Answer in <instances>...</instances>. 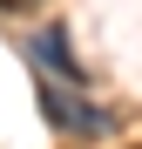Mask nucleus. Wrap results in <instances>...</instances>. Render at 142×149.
<instances>
[{
    "label": "nucleus",
    "instance_id": "obj_1",
    "mask_svg": "<svg viewBox=\"0 0 142 149\" xmlns=\"http://www.w3.org/2000/svg\"><path fill=\"white\" fill-rule=\"evenodd\" d=\"M41 109H47V122H54L61 136H102V129H108V115L95 109V102L68 95L61 81H47V74H41Z\"/></svg>",
    "mask_w": 142,
    "mask_h": 149
},
{
    "label": "nucleus",
    "instance_id": "obj_2",
    "mask_svg": "<svg viewBox=\"0 0 142 149\" xmlns=\"http://www.w3.org/2000/svg\"><path fill=\"white\" fill-rule=\"evenodd\" d=\"M34 54H41V61H54V68H61V81H88V74L75 68V54H68V41H61V27H47V34H34Z\"/></svg>",
    "mask_w": 142,
    "mask_h": 149
},
{
    "label": "nucleus",
    "instance_id": "obj_3",
    "mask_svg": "<svg viewBox=\"0 0 142 149\" xmlns=\"http://www.w3.org/2000/svg\"><path fill=\"white\" fill-rule=\"evenodd\" d=\"M0 7H7V14H27V7H34V0H0Z\"/></svg>",
    "mask_w": 142,
    "mask_h": 149
},
{
    "label": "nucleus",
    "instance_id": "obj_4",
    "mask_svg": "<svg viewBox=\"0 0 142 149\" xmlns=\"http://www.w3.org/2000/svg\"><path fill=\"white\" fill-rule=\"evenodd\" d=\"M129 149H142V142H129Z\"/></svg>",
    "mask_w": 142,
    "mask_h": 149
}]
</instances>
